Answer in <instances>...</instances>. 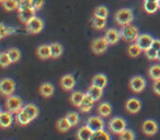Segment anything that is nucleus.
Instances as JSON below:
<instances>
[{
    "label": "nucleus",
    "instance_id": "f257e3e1",
    "mask_svg": "<svg viewBox=\"0 0 160 140\" xmlns=\"http://www.w3.org/2000/svg\"><path fill=\"white\" fill-rule=\"evenodd\" d=\"M108 128H109L110 133L118 136L127 128L126 120L123 117H120V116H114L108 123Z\"/></svg>",
    "mask_w": 160,
    "mask_h": 140
},
{
    "label": "nucleus",
    "instance_id": "f03ea898",
    "mask_svg": "<svg viewBox=\"0 0 160 140\" xmlns=\"http://www.w3.org/2000/svg\"><path fill=\"white\" fill-rule=\"evenodd\" d=\"M6 109L9 111L10 113L12 114H17L23 109L24 106V103H23V100L18 95H10L6 99V103H5Z\"/></svg>",
    "mask_w": 160,
    "mask_h": 140
},
{
    "label": "nucleus",
    "instance_id": "7ed1b4c3",
    "mask_svg": "<svg viewBox=\"0 0 160 140\" xmlns=\"http://www.w3.org/2000/svg\"><path fill=\"white\" fill-rule=\"evenodd\" d=\"M115 22L118 23L121 27H124V25H128L133 22L134 20V14L133 11L128 8H124V9H120L118 11H116L115 16Z\"/></svg>",
    "mask_w": 160,
    "mask_h": 140
},
{
    "label": "nucleus",
    "instance_id": "20e7f679",
    "mask_svg": "<svg viewBox=\"0 0 160 140\" xmlns=\"http://www.w3.org/2000/svg\"><path fill=\"white\" fill-rule=\"evenodd\" d=\"M121 35H122V38L125 42L132 43V42H136L139 33H138L137 27L132 24H128L122 27V29H121Z\"/></svg>",
    "mask_w": 160,
    "mask_h": 140
},
{
    "label": "nucleus",
    "instance_id": "39448f33",
    "mask_svg": "<svg viewBox=\"0 0 160 140\" xmlns=\"http://www.w3.org/2000/svg\"><path fill=\"white\" fill-rule=\"evenodd\" d=\"M86 125H87L93 133L104 130V128H105V122L102 116H100V115L88 117V119L86 120Z\"/></svg>",
    "mask_w": 160,
    "mask_h": 140
},
{
    "label": "nucleus",
    "instance_id": "423d86ee",
    "mask_svg": "<svg viewBox=\"0 0 160 140\" xmlns=\"http://www.w3.org/2000/svg\"><path fill=\"white\" fill-rule=\"evenodd\" d=\"M16 91V82L10 78H5L2 79V81L0 82V92L2 96H8L12 95Z\"/></svg>",
    "mask_w": 160,
    "mask_h": 140
},
{
    "label": "nucleus",
    "instance_id": "0eeeda50",
    "mask_svg": "<svg viewBox=\"0 0 160 140\" xmlns=\"http://www.w3.org/2000/svg\"><path fill=\"white\" fill-rule=\"evenodd\" d=\"M146 85L147 82L145 80V78H142L140 76H134L129 80V89L134 93H140V92H142L145 88H146Z\"/></svg>",
    "mask_w": 160,
    "mask_h": 140
},
{
    "label": "nucleus",
    "instance_id": "6e6552de",
    "mask_svg": "<svg viewBox=\"0 0 160 140\" xmlns=\"http://www.w3.org/2000/svg\"><path fill=\"white\" fill-rule=\"evenodd\" d=\"M108 47H109V43L105 40V37H98L92 41V43H91L92 53L97 54V55L103 54L108 49Z\"/></svg>",
    "mask_w": 160,
    "mask_h": 140
},
{
    "label": "nucleus",
    "instance_id": "1a4fd4ad",
    "mask_svg": "<svg viewBox=\"0 0 160 140\" xmlns=\"http://www.w3.org/2000/svg\"><path fill=\"white\" fill-rule=\"evenodd\" d=\"M140 128L146 136H155L158 133L159 126H158V123L155 119H146L142 122Z\"/></svg>",
    "mask_w": 160,
    "mask_h": 140
},
{
    "label": "nucleus",
    "instance_id": "9d476101",
    "mask_svg": "<svg viewBox=\"0 0 160 140\" xmlns=\"http://www.w3.org/2000/svg\"><path fill=\"white\" fill-rule=\"evenodd\" d=\"M27 27V32L31 34H38L44 27V22L42 21V19L38 18V17H34L31 21H30L28 24H25Z\"/></svg>",
    "mask_w": 160,
    "mask_h": 140
},
{
    "label": "nucleus",
    "instance_id": "9b49d317",
    "mask_svg": "<svg viewBox=\"0 0 160 140\" xmlns=\"http://www.w3.org/2000/svg\"><path fill=\"white\" fill-rule=\"evenodd\" d=\"M153 40H155V38L151 35H149V34H147V33H144V34H139V35H138L135 43L142 49V51H145L151 47Z\"/></svg>",
    "mask_w": 160,
    "mask_h": 140
},
{
    "label": "nucleus",
    "instance_id": "f8f14e48",
    "mask_svg": "<svg viewBox=\"0 0 160 140\" xmlns=\"http://www.w3.org/2000/svg\"><path fill=\"white\" fill-rule=\"evenodd\" d=\"M124 107L127 113L129 114H137L142 109V102L136 98H131L126 100L124 104Z\"/></svg>",
    "mask_w": 160,
    "mask_h": 140
},
{
    "label": "nucleus",
    "instance_id": "ddd939ff",
    "mask_svg": "<svg viewBox=\"0 0 160 140\" xmlns=\"http://www.w3.org/2000/svg\"><path fill=\"white\" fill-rule=\"evenodd\" d=\"M105 40L108 41L109 45H115L116 43H118V41L122 38V35H121V31L116 29H109L107 30L104 35Z\"/></svg>",
    "mask_w": 160,
    "mask_h": 140
},
{
    "label": "nucleus",
    "instance_id": "4468645a",
    "mask_svg": "<svg viewBox=\"0 0 160 140\" xmlns=\"http://www.w3.org/2000/svg\"><path fill=\"white\" fill-rule=\"evenodd\" d=\"M60 87L65 91H71L76 87V79L71 75H64L60 79Z\"/></svg>",
    "mask_w": 160,
    "mask_h": 140
},
{
    "label": "nucleus",
    "instance_id": "2eb2a0df",
    "mask_svg": "<svg viewBox=\"0 0 160 140\" xmlns=\"http://www.w3.org/2000/svg\"><path fill=\"white\" fill-rule=\"evenodd\" d=\"M13 123V117H12V113L9 111H1L0 112V126L2 129H7Z\"/></svg>",
    "mask_w": 160,
    "mask_h": 140
},
{
    "label": "nucleus",
    "instance_id": "dca6fc26",
    "mask_svg": "<svg viewBox=\"0 0 160 140\" xmlns=\"http://www.w3.org/2000/svg\"><path fill=\"white\" fill-rule=\"evenodd\" d=\"M35 9L33 8H28V9H23V10H19V19L22 23L28 24L32 19L35 17Z\"/></svg>",
    "mask_w": 160,
    "mask_h": 140
},
{
    "label": "nucleus",
    "instance_id": "f3484780",
    "mask_svg": "<svg viewBox=\"0 0 160 140\" xmlns=\"http://www.w3.org/2000/svg\"><path fill=\"white\" fill-rule=\"evenodd\" d=\"M94 103H96V101H94L93 99L89 95V94L86 93L82 102L80 103V105H79V107H78V109H79L80 112H82V113H88V112H90L92 109Z\"/></svg>",
    "mask_w": 160,
    "mask_h": 140
},
{
    "label": "nucleus",
    "instance_id": "a211bd4d",
    "mask_svg": "<svg viewBox=\"0 0 160 140\" xmlns=\"http://www.w3.org/2000/svg\"><path fill=\"white\" fill-rule=\"evenodd\" d=\"M92 135H93V131L87 125H83V126L79 127L77 133H76V137H77L78 140H90Z\"/></svg>",
    "mask_w": 160,
    "mask_h": 140
},
{
    "label": "nucleus",
    "instance_id": "6ab92c4d",
    "mask_svg": "<svg viewBox=\"0 0 160 140\" xmlns=\"http://www.w3.org/2000/svg\"><path fill=\"white\" fill-rule=\"evenodd\" d=\"M36 55L42 60H46V59L52 58L51 45H40V46L36 48Z\"/></svg>",
    "mask_w": 160,
    "mask_h": 140
},
{
    "label": "nucleus",
    "instance_id": "aec40b11",
    "mask_svg": "<svg viewBox=\"0 0 160 140\" xmlns=\"http://www.w3.org/2000/svg\"><path fill=\"white\" fill-rule=\"evenodd\" d=\"M16 120L19 125H21V126H27V125H29L31 122H33L31 116H30L23 109H21L19 113L16 114Z\"/></svg>",
    "mask_w": 160,
    "mask_h": 140
},
{
    "label": "nucleus",
    "instance_id": "412c9836",
    "mask_svg": "<svg viewBox=\"0 0 160 140\" xmlns=\"http://www.w3.org/2000/svg\"><path fill=\"white\" fill-rule=\"evenodd\" d=\"M91 84L96 85V87H98V88H101V89H104L108 84L107 76H104V75H102V74L94 75L91 79Z\"/></svg>",
    "mask_w": 160,
    "mask_h": 140
},
{
    "label": "nucleus",
    "instance_id": "4be33fe9",
    "mask_svg": "<svg viewBox=\"0 0 160 140\" xmlns=\"http://www.w3.org/2000/svg\"><path fill=\"white\" fill-rule=\"evenodd\" d=\"M38 92L43 98H51L54 94V85L49 82H44L40 85Z\"/></svg>",
    "mask_w": 160,
    "mask_h": 140
},
{
    "label": "nucleus",
    "instance_id": "5701e85b",
    "mask_svg": "<svg viewBox=\"0 0 160 140\" xmlns=\"http://www.w3.org/2000/svg\"><path fill=\"white\" fill-rule=\"evenodd\" d=\"M97 113L98 115L102 116V117H109L112 114V106L110 103L108 102H102L98 105L97 107Z\"/></svg>",
    "mask_w": 160,
    "mask_h": 140
},
{
    "label": "nucleus",
    "instance_id": "b1692460",
    "mask_svg": "<svg viewBox=\"0 0 160 140\" xmlns=\"http://www.w3.org/2000/svg\"><path fill=\"white\" fill-rule=\"evenodd\" d=\"M144 10L149 14H152L157 12L159 9V5H158L157 0H144V5H142Z\"/></svg>",
    "mask_w": 160,
    "mask_h": 140
},
{
    "label": "nucleus",
    "instance_id": "393cba45",
    "mask_svg": "<svg viewBox=\"0 0 160 140\" xmlns=\"http://www.w3.org/2000/svg\"><path fill=\"white\" fill-rule=\"evenodd\" d=\"M87 93L89 94V95L91 96V98L93 99L96 102H98V101H100L101 98L103 96V89H101V88H98V87H96V85L91 84L89 88H88Z\"/></svg>",
    "mask_w": 160,
    "mask_h": 140
},
{
    "label": "nucleus",
    "instance_id": "a878e982",
    "mask_svg": "<svg viewBox=\"0 0 160 140\" xmlns=\"http://www.w3.org/2000/svg\"><path fill=\"white\" fill-rule=\"evenodd\" d=\"M71 124L68 122L66 117L59 118V119L56 122V129H57L59 133H67L69 129L71 128Z\"/></svg>",
    "mask_w": 160,
    "mask_h": 140
},
{
    "label": "nucleus",
    "instance_id": "bb28decb",
    "mask_svg": "<svg viewBox=\"0 0 160 140\" xmlns=\"http://www.w3.org/2000/svg\"><path fill=\"white\" fill-rule=\"evenodd\" d=\"M86 93H83L82 91H75L71 93L70 95V103L76 107H79L80 103L82 102L83 98H85Z\"/></svg>",
    "mask_w": 160,
    "mask_h": 140
},
{
    "label": "nucleus",
    "instance_id": "cd10ccee",
    "mask_svg": "<svg viewBox=\"0 0 160 140\" xmlns=\"http://www.w3.org/2000/svg\"><path fill=\"white\" fill-rule=\"evenodd\" d=\"M23 109H24V111L27 112L30 116H31V118L33 120L35 119V118H38V114H40V109H38V107L36 106L35 104H33V103H29V104L24 105V106H23Z\"/></svg>",
    "mask_w": 160,
    "mask_h": 140
},
{
    "label": "nucleus",
    "instance_id": "c85d7f7f",
    "mask_svg": "<svg viewBox=\"0 0 160 140\" xmlns=\"http://www.w3.org/2000/svg\"><path fill=\"white\" fill-rule=\"evenodd\" d=\"M90 23H91L92 27H94V29L102 30L103 27H105V25H107V19L99 18V17L93 16L91 20H90Z\"/></svg>",
    "mask_w": 160,
    "mask_h": 140
},
{
    "label": "nucleus",
    "instance_id": "c756f323",
    "mask_svg": "<svg viewBox=\"0 0 160 140\" xmlns=\"http://www.w3.org/2000/svg\"><path fill=\"white\" fill-rule=\"evenodd\" d=\"M51 51H52V58L53 59H57V58H59L62 55L64 48H62V46L59 43H53V44H51Z\"/></svg>",
    "mask_w": 160,
    "mask_h": 140
},
{
    "label": "nucleus",
    "instance_id": "7c9ffc66",
    "mask_svg": "<svg viewBox=\"0 0 160 140\" xmlns=\"http://www.w3.org/2000/svg\"><path fill=\"white\" fill-rule=\"evenodd\" d=\"M142 49L140 48L139 46H138L136 43H134V44H131L128 47H127V54H128L129 57L132 58H136L138 57V56L142 54Z\"/></svg>",
    "mask_w": 160,
    "mask_h": 140
},
{
    "label": "nucleus",
    "instance_id": "2f4dec72",
    "mask_svg": "<svg viewBox=\"0 0 160 140\" xmlns=\"http://www.w3.org/2000/svg\"><path fill=\"white\" fill-rule=\"evenodd\" d=\"M149 78L151 80H159L160 79V65H152L148 70Z\"/></svg>",
    "mask_w": 160,
    "mask_h": 140
},
{
    "label": "nucleus",
    "instance_id": "473e14b6",
    "mask_svg": "<svg viewBox=\"0 0 160 140\" xmlns=\"http://www.w3.org/2000/svg\"><path fill=\"white\" fill-rule=\"evenodd\" d=\"M2 7L7 11H13L19 9V0H5L2 1Z\"/></svg>",
    "mask_w": 160,
    "mask_h": 140
},
{
    "label": "nucleus",
    "instance_id": "72a5a7b5",
    "mask_svg": "<svg viewBox=\"0 0 160 140\" xmlns=\"http://www.w3.org/2000/svg\"><path fill=\"white\" fill-rule=\"evenodd\" d=\"M65 117L68 119V122L71 124V126L75 127L77 126L78 124H79V114L77 113V112H69V113H67V115L65 116Z\"/></svg>",
    "mask_w": 160,
    "mask_h": 140
},
{
    "label": "nucleus",
    "instance_id": "f704fd0d",
    "mask_svg": "<svg viewBox=\"0 0 160 140\" xmlns=\"http://www.w3.org/2000/svg\"><path fill=\"white\" fill-rule=\"evenodd\" d=\"M90 140H111V136L105 130H101V131L93 133V135H92Z\"/></svg>",
    "mask_w": 160,
    "mask_h": 140
},
{
    "label": "nucleus",
    "instance_id": "c9c22d12",
    "mask_svg": "<svg viewBox=\"0 0 160 140\" xmlns=\"http://www.w3.org/2000/svg\"><path fill=\"white\" fill-rule=\"evenodd\" d=\"M11 64H12V60L10 58L8 51H2L1 55H0V66L2 67V68H7Z\"/></svg>",
    "mask_w": 160,
    "mask_h": 140
},
{
    "label": "nucleus",
    "instance_id": "e433bc0d",
    "mask_svg": "<svg viewBox=\"0 0 160 140\" xmlns=\"http://www.w3.org/2000/svg\"><path fill=\"white\" fill-rule=\"evenodd\" d=\"M8 54H9L10 58H11L12 62H18L21 59V51H19L16 47H12V48L8 49Z\"/></svg>",
    "mask_w": 160,
    "mask_h": 140
},
{
    "label": "nucleus",
    "instance_id": "4c0bfd02",
    "mask_svg": "<svg viewBox=\"0 0 160 140\" xmlns=\"http://www.w3.org/2000/svg\"><path fill=\"white\" fill-rule=\"evenodd\" d=\"M93 16L99 17V18L107 19L108 16H109V10H108V8L104 7V6H99V7H97V9L94 10Z\"/></svg>",
    "mask_w": 160,
    "mask_h": 140
},
{
    "label": "nucleus",
    "instance_id": "58836bf2",
    "mask_svg": "<svg viewBox=\"0 0 160 140\" xmlns=\"http://www.w3.org/2000/svg\"><path fill=\"white\" fill-rule=\"evenodd\" d=\"M118 139L120 140H135V133L132 129H125L122 133L118 135Z\"/></svg>",
    "mask_w": 160,
    "mask_h": 140
},
{
    "label": "nucleus",
    "instance_id": "ea45409f",
    "mask_svg": "<svg viewBox=\"0 0 160 140\" xmlns=\"http://www.w3.org/2000/svg\"><path fill=\"white\" fill-rule=\"evenodd\" d=\"M157 54H158V51H156L155 48H152V47H150V48H148L147 51H145V55H146V57L148 58L149 60H157Z\"/></svg>",
    "mask_w": 160,
    "mask_h": 140
},
{
    "label": "nucleus",
    "instance_id": "a19ab883",
    "mask_svg": "<svg viewBox=\"0 0 160 140\" xmlns=\"http://www.w3.org/2000/svg\"><path fill=\"white\" fill-rule=\"evenodd\" d=\"M28 8H32L31 0H19V9L18 10L28 9Z\"/></svg>",
    "mask_w": 160,
    "mask_h": 140
},
{
    "label": "nucleus",
    "instance_id": "79ce46f5",
    "mask_svg": "<svg viewBox=\"0 0 160 140\" xmlns=\"http://www.w3.org/2000/svg\"><path fill=\"white\" fill-rule=\"evenodd\" d=\"M31 1H32V8L35 9L36 11L40 10L43 7V5H44V0H31Z\"/></svg>",
    "mask_w": 160,
    "mask_h": 140
},
{
    "label": "nucleus",
    "instance_id": "37998d69",
    "mask_svg": "<svg viewBox=\"0 0 160 140\" xmlns=\"http://www.w3.org/2000/svg\"><path fill=\"white\" fill-rule=\"evenodd\" d=\"M9 35V32H8V27H6L3 23H1L0 25V38H5L6 36Z\"/></svg>",
    "mask_w": 160,
    "mask_h": 140
},
{
    "label": "nucleus",
    "instance_id": "c03bdc74",
    "mask_svg": "<svg viewBox=\"0 0 160 140\" xmlns=\"http://www.w3.org/2000/svg\"><path fill=\"white\" fill-rule=\"evenodd\" d=\"M152 90L157 95H160V79L159 80H155L152 83Z\"/></svg>",
    "mask_w": 160,
    "mask_h": 140
},
{
    "label": "nucleus",
    "instance_id": "a18cd8bd",
    "mask_svg": "<svg viewBox=\"0 0 160 140\" xmlns=\"http://www.w3.org/2000/svg\"><path fill=\"white\" fill-rule=\"evenodd\" d=\"M151 47L152 48H155L156 51H160V40H158V38H155L152 42V45H151Z\"/></svg>",
    "mask_w": 160,
    "mask_h": 140
},
{
    "label": "nucleus",
    "instance_id": "49530a36",
    "mask_svg": "<svg viewBox=\"0 0 160 140\" xmlns=\"http://www.w3.org/2000/svg\"><path fill=\"white\" fill-rule=\"evenodd\" d=\"M8 32H9V35H12V34L16 33V30L13 27H8Z\"/></svg>",
    "mask_w": 160,
    "mask_h": 140
},
{
    "label": "nucleus",
    "instance_id": "de8ad7c7",
    "mask_svg": "<svg viewBox=\"0 0 160 140\" xmlns=\"http://www.w3.org/2000/svg\"><path fill=\"white\" fill-rule=\"evenodd\" d=\"M157 60H160V51H158V54H157Z\"/></svg>",
    "mask_w": 160,
    "mask_h": 140
},
{
    "label": "nucleus",
    "instance_id": "09e8293b",
    "mask_svg": "<svg viewBox=\"0 0 160 140\" xmlns=\"http://www.w3.org/2000/svg\"><path fill=\"white\" fill-rule=\"evenodd\" d=\"M158 1V5H159V9H160V0H157Z\"/></svg>",
    "mask_w": 160,
    "mask_h": 140
},
{
    "label": "nucleus",
    "instance_id": "8fccbe9b",
    "mask_svg": "<svg viewBox=\"0 0 160 140\" xmlns=\"http://www.w3.org/2000/svg\"><path fill=\"white\" fill-rule=\"evenodd\" d=\"M0 1H1V2H2V1H5V0H0Z\"/></svg>",
    "mask_w": 160,
    "mask_h": 140
}]
</instances>
